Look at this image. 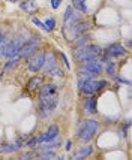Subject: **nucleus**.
<instances>
[{
    "mask_svg": "<svg viewBox=\"0 0 132 160\" xmlns=\"http://www.w3.org/2000/svg\"><path fill=\"white\" fill-rule=\"evenodd\" d=\"M84 111L89 112V114H96L98 109H96V96L92 94L89 98L84 100Z\"/></svg>",
    "mask_w": 132,
    "mask_h": 160,
    "instance_id": "nucleus-14",
    "label": "nucleus"
},
{
    "mask_svg": "<svg viewBox=\"0 0 132 160\" xmlns=\"http://www.w3.org/2000/svg\"><path fill=\"white\" fill-rule=\"evenodd\" d=\"M92 154H93V147L92 145H86V147H81L77 153H74V156H72V159H86V157H90Z\"/></svg>",
    "mask_w": 132,
    "mask_h": 160,
    "instance_id": "nucleus-16",
    "label": "nucleus"
},
{
    "mask_svg": "<svg viewBox=\"0 0 132 160\" xmlns=\"http://www.w3.org/2000/svg\"><path fill=\"white\" fill-rule=\"evenodd\" d=\"M44 84V75H36V77L30 78L27 82V88L30 91H38Z\"/></svg>",
    "mask_w": 132,
    "mask_h": 160,
    "instance_id": "nucleus-13",
    "label": "nucleus"
},
{
    "mask_svg": "<svg viewBox=\"0 0 132 160\" xmlns=\"http://www.w3.org/2000/svg\"><path fill=\"white\" fill-rule=\"evenodd\" d=\"M57 136H59V126L56 124H51L47 129V132H44L38 138V144H44V142H50V141L56 139Z\"/></svg>",
    "mask_w": 132,
    "mask_h": 160,
    "instance_id": "nucleus-9",
    "label": "nucleus"
},
{
    "mask_svg": "<svg viewBox=\"0 0 132 160\" xmlns=\"http://www.w3.org/2000/svg\"><path fill=\"white\" fill-rule=\"evenodd\" d=\"M44 58H45V52H35L33 56L29 57V63H27V69L33 73H38L42 70L44 66Z\"/></svg>",
    "mask_w": 132,
    "mask_h": 160,
    "instance_id": "nucleus-6",
    "label": "nucleus"
},
{
    "mask_svg": "<svg viewBox=\"0 0 132 160\" xmlns=\"http://www.w3.org/2000/svg\"><path fill=\"white\" fill-rule=\"evenodd\" d=\"M105 72H107V75H110V77H116L117 75V68H116V63L111 62V60H108L107 62V66H105Z\"/></svg>",
    "mask_w": 132,
    "mask_h": 160,
    "instance_id": "nucleus-20",
    "label": "nucleus"
},
{
    "mask_svg": "<svg viewBox=\"0 0 132 160\" xmlns=\"http://www.w3.org/2000/svg\"><path fill=\"white\" fill-rule=\"evenodd\" d=\"M108 85V81H105V79H95V91H102Z\"/></svg>",
    "mask_w": 132,
    "mask_h": 160,
    "instance_id": "nucleus-22",
    "label": "nucleus"
},
{
    "mask_svg": "<svg viewBox=\"0 0 132 160\" xmlns=\"http://www.w3.org/2000/svg\"><path fill=\"white\" fill-rule=\"evenodd\" d=\"M44 24H45V27H47V32H53V30L56 28V20H54L53 17L47 18V20L44 21Z\"/></svg>",
    "mask_w": 132,
    "mask_h": 160,
    "instance_id": "nucleus-23",
    "label": "nucleus"
},
{
    "mask_svg": "<svg viewBox=\"0 0 132 160\" xmlns=\"http://www.w3.org/2000/svg\"><path fill=\"white\" fill-rule=\"evenodd\" d=\"M3 148H5V144L0 142V154H3Z\"/></svg>",
    "mask_w": 132,
    "mask_h": 160,
    "instance_id": "nucleus-31",
    "label": "nucleus"
},
{
    "mask_svg": "<svg viewBox=\"0 0 132 160\" xmlns=\"http://www.w3.org/2000/svg\"><path fill=\"white\" fill-rule=\"evenodd\" d=\"M78 20H81V18H80V12L75 11L72 6L66 8L65 15H63V24H65V28H69L71 26H74ZM65 28H63V30H65Z\"/></svg>",
    "mask_w": 132,
    "mask_h": 160,
    "instance_id": "nucleus-7",
    "label": "nucleus"
},
{
    "mask_svg": "<svg viewBox=\"0 0 132 160\" xmlns=\"http://www.w3.org/2000/svg\"><path fill=\"white\" fill-rule=\"evenodd\" d=\"M71 6L74 8L75 11H78L80 14H87L89 12V8L86 5V0H72Z\"/></svg>",
    "mask_w": 132,
    "mask_h": 160,
    "instance_id": "nucleus-18",
    "label": "nucleus"
},
{
    "mask_svg": "<svg viewBox=\"0 0 132 160\" xmlns=\"http://www.w3.org/2000/svg\"><path fill=\"white\" fill-rule=\"evenodd\" d=\"M2 77H3V75H2V73H0V79H2Z\"/></svg>",
    "mask_w": 132,
    "mask_h": 160,
    "instance_id": "nucleus-34",
    "label": "nucleus"
},
{
    "mask_svg": "<svg viewBox=\"0 0 132 160\" xmlns=\"http://www.w3.org/2000/svg\"><path fill=\"white\" fill-rule=\"evenodd\" d=\"M78 88L84 96H92L95 94V79H84V81H78Z\"/></svg>",
    "mask_w": 132,
    "mask_h": 160,
    "instance_id": "nucleus-12",
    "label": "nucleus"
},
{
    "mask_svg": "<svg viewBox=\"0 0 132 160\" xmlns=\"http://www.w3.org/2000/svg\"><path fill=\"white\" fill-rule=\"evenodd\" d=\"M36 145H39L38 144V138H32V139H29L26 142V147H30V148H35Z\"/></svg>",
    "mask_w": 132,
    "mask_h": 160,
    "instance_id": "nucleus-26",
    "label": "nucleus"
},
{
    "mask_svg": "<svg viewBox=\"0 0 132 160\" xmlns=\"http://www.w3.org/2000/svg\"><path fill=\"white\" fill-rule=\"evenodd\" d=\"M84 79H95V77L83 68V69L78 72V81H84Z\"/></svg>",
    "mask_w": 132,
    "mask_h": 160,
    "instance_id": "nucleus-21",
    "label": "nucleus"
},
{
    "mask_svg": "<svg viewBox=\"0 0 132 160\" xmlns=\"http://www.w3.org/2000/svg\"><path fill=\"white\" fill-rule=\"evenodd\" d=\"M23 148V141L17 139L12 144H5V148H3V154H11V153H17Z\"/></svg>",
    "mask_w": 132,
    "mask_h": 160,
    "instance_id": "nucleus-17",
    "label": "nucleus"
},
{
    "mask_svg": "<svg viewBox=\"0 0 132 160\" xmlns=\"http://www.w3.org/2000/svg\"><path fill=\"white\" fill-rule=\"evenodd\" d=\"M98 130H99V123H98L96 120H86L83 124L80 126L78 133H77V138L83 144H89L95 138Z\"/></svg>",
    "mask_w": 132,
    "mask_h": 160,
    "instance_id": "nucleus-1",
    "label": "nucleus"
},
{
    "mask_svg": "<svg viewBox=\"0 0 132 160\" xmlns=\"http://www.w3.org/2000/svg\"><path fill=\"white\" fill-rule=\"evenodd\" d=\"M33 157H38V153H36V150H33V151H27V153L21 154V159H24V160L33 159Z\"/></svg>",
    "mask_w": 132,
    "mask_h": 160,
    "instance_id": "nucleus-25",
    "label": "nucleus"
},
{
    "mask_svg": "<svg viewBox=\"0 0 132 160\" xmlns=\"http://www.w3.org/2000/svg\"><path fill=\"white\" fill-rule=\"evenodd\" d=\"M50 3H51V8H53V9H57V8L60 6V3H62V0H51Z\"/></svg>",
    "mask_w": 132,
    "mask_h": 160,
    "instance_id": "nucleus-27",
    "label": "nucleus"
},
{
    "mask_svg": "<svg viewBox=\"0 0 132 160\" xmlns=\"http://www.w3.org/2000/svg\"><path fill=\"white\" fill-rule=\"evenodd\" d=\"M65 148H66V151H71V150H72V141H66V147H65Z\"/></svg>",
    "mask_w": 132,
    "mask_h": 160,
    "instance_id": "nucleus-29",
    "label": "nucleus"
},
{
    "mask_svg": "<svg viewBox=\"0 0 132 160\" xmlns=\"http://www.w3.org/2000/svg\"><path fill=\"white\" fill-rule=\"evenodd\" d=\"M20 8L30 15H33L35 12H38V9H39L38 5L35 3V0H23V2L20 3Z\"/></svg>",
    "mask_w": 132,
    "mask_h": 160,
    "instance_id": "nucleus-15",
    "label": "nucleus"
},
{
    "mask_svg": "<svg viewBox=\"0 0 132 160\" xmlns=\"http://www.w3.org/2000/svg\"><path fill=\"white\" fill-rule=\"evenodd\" d=\"M2 39H3V35H2V32H0V41H2Z\"/></svg>",
    "mask_w": 132,
    "mask_h": 160,
    "instance_id": "nucleus-33",
    "label": "nucleus"
},
{
    "mask_svg": "<svg viewBox=\"0 0 132 160\" xmlns=\"http://www.w3.org/2000/svg\"><path fill=\"white\" fill-rule=\"evenodd\" d=\"M105 52L108 54L110 57H114V58H122V57L126 56V51L125 47L122 45V43H111V45H108L107 49H105Z\"/></svg>",
    "mask_w": 132,
    "mask_h": 160,
    "instance_id": "nucleus-10",
    "label": "nucleus"
},
{
    "mask_svg": "<svg viewBox=\"0 0 132 160\" xmlns=\"http://www.w3.org/2000/svg\"><path fill=\"white\" fill-rule=\"evenodd\" d=\"M24 42H26L24 35H18L15 39L9 41V42H8L6 49H5V56H3V57H6V58L17 57L18 54H20V49H21V47L24 45Z\"/></svg>",
    "mask_w": 132,
    "mask_h": 160,
    "instance_id": "nucleus-4",
    "label": "nucleus"
},
{
    "mask_svg": "<svg viewBox=\"0 0 132 160\" xmlns=\"http://www.w3.org/2000/svg\"><path fill=\"white\" fill-rule=\"evenodd\" d=\"M62 57H63V62H65V66H66V69H71V63H69V60H68V57L65 56V54H62Z\"/></svg>",
    "mask_w": 132,
    "mask_h": 160,
    "instance_id": "nucleus-28",
    "label": "nucleus"
},
{
    "mask_svg": "<svg viewBox=\"0 0 132 160\" xmlns=\"http://www.w3.org/2000/svg\"><path fill=\"white\" fill-rule=\"evenodd\" d=\"M39 48H41V39H39V38H30V39L24 42V45L21 47L18 56H20L21 58H29L30 56H33L35 52H38Z\"/></svg>",
    "mask_w": 132,
    "mask_h": 160,
    "instance_id": "nucleus-3",
    "label": "nucleus"
},
{
    "mask_svg": "<svg viewBox=\"0 0 132 160\" xmlns=\"http://www.w3.org/2000/svg\"><path fill=\"white\" fill-rule=\"evenodd\" d=\"M20 60H21V57H20V56L9 58V60H8V63H5V70H6V72H9V70L15 69V68L18 66V62H20Z\"/></svg>",
    "mask_w": 132,
    "mask_h": 160,
    "instance_id": "nucleus-19",
    "label": "nucleus"
},
{
    "mask_svg": "<svg viewBox=\"0 0 132 160\" xmlns=\"http://www.w3.org/2000/svg\"><path fill=\"white\" fill-rule=\"evenodd\" d=\"M83 68L87 70V72H90L95 78H98L104 72V64H102V62H101L99 58H98V60H92V62L83 64Z\"/></svg>",
    "mask_w": 132,
    "mask_h": 160,
    "instance_id": "nucleus-8",
    "label": "nucleus"
},
{
    "mask_svg": "<svg viewBox=\"0 0 132 160\" xmlns=\"http://www.w3.org/2000/svg\"><path fill=\"white\" fill-rule=\"evenodd\" d=\"M48 75H53V77H59V78H62V77H65V72H63L60 68H59V64H57L54 69H51L48 72Z\"/></svg>",
    "mask_w": 132,
    "mask_h": 160,
    "instance_id": "nucleus-24",
    "label": "nucleus"
},
{
    "mask_svg": "<svg viewBox=\"0 0 132 160\" xmlns=\"http://www.w3.org/2000/svg\"><path fill=\"white\" fill-rule=\"evenodd\" d=\"M116 78V77H114ZM116 79H117L119 82H122V84H128V85H129V81H126V79H123V78H116Z\"/></svg>",
    "mask_w": 132,
    "mask_h": 160,
    "instance_id": "nucleus-30",
    "label": "nucleus"
},
{
    "mask_svg": "<svg viewBox=\"0 0 132 160\" xmlns=\"http://www.w3.org/2000/svg\"><path fill=\"white\" fill-rule=\"evenodd\" d=\"M89 45V43H87ZM87 45L86 47H83V48H78V49H74L72 52H74V58H75V62L78 63V64H86V63L92 62V60H98L99 57L95 56L93 52H92L90 49L87 48Z\"/></svg>",
    "mask_w": 132,
    "mask_h": 160,
    "instance_id": "nucleus-5",
    "label": "nucleus"
},
{
    "mask_svg": "<svg viewBox=\"0 0 132 160\" xmlns=\"http://www.w3.org/2000/svg\"><path fill=\"white\" fill-rule=\"evenodd\" d=\"M6 2H9V3H17V2H20V0H6Z\"/></svg>",
    "mask_w": 132,
    "mask_h": 160,
    "instance_id": "nucleus-32",
    "label": "nucleus"
},
{
    "mask_svg": "<svg viewBox=\"0 0 132 160\" xmlns=\"http://www.w3.org/2000/svg\"><path fill=\"white\" fill-rule=\"evenodd\" d=\"M57 102L59 99L57 96H53V98H47V99H39V108H38V112H39V117L41 118H50L53 115V112L56 109Z\"/></svg>",
    "mask_w": 132,
    "mask_h": 160,
    "instance_id": "nucleus-2",
    "label": "nucleus"
},
{
    "mask_svg": "<svg viewBox=\"0 0 132 160\" xmlns=\"http://www.w3.org/2000/svg\"><path fill=\"white\" fill-rule=\"evenodd\" d=\"M57 66V57L56 54L53 52V51H48V52H45V58H44V66H42V69L44 72L48 75V72L51 69H54Z\"/></svg>",
    "mask_w": 132,
    "mask_h": 160,
    "instance_id": "nucleus-11",
    "label": "nucleus"
}]
</instances>
